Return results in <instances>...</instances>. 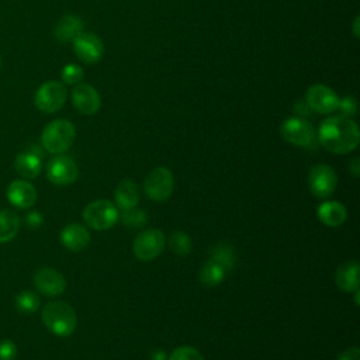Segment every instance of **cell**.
<instances>
[{
    "label": "cell",
    "instance_id": "6da1fadb",
    "mask_svg": "<svg viewBox=\"0 0 360 360\" xmlns=\"http://www.w3.org/2000/svg\"><path fill=\"white\" fill-rule=\"evenodd\" d=\"M318 141L326 150L332 153H349L359 145V127L350 117H329L319 125Z\"/></svg>",
    "mask_w": 360,
    "mask_h": 360
},
{
    "label": "cell",
    "instance_id": "7a4b0ae2",
    "mask_svg": "<svg viewBox=\"0 0 360 360\" xmlns=\"http://www.w3.org/2000/svg\"><path fill=\"white\" fill-rule=\"evenodd\" d=\"M42 322L46 329L60 338L70 336L77 326V315L73 307L65 301L48 302L42 312Z\"/></svg>",
    "mask_w": 360,
    "mask_h": 360
},
{
    "label": "cell",
    "instance_id": "3957f363",
    "mask_svg": "<svg viewBox=\"0 0 360 360\" xmlns=\"http://www.w3.org/2000/svg\"><path fill=\"white\" fill-rule=\"evenodd\" d=\"M75 136H76L75 125L69 120L58 118L51 121L44 128L41 135V143L46 152L52 155H60L72 146Z\"/></svg>",
    "mask_w": 360,
    "mask_h": 360
},
{
    "label": "cell",
    "instance_id": "277c9868",
    "mask_svg": "<svg viewBox=\"0 0 360 360\" xmlns=\"http://www.w3.org/2000/svg\"><path fill=\"white\" fill-rule=\"evenodd\" d=\"M118 210L110 200H94L83 210V219L87 226L96 231H105L118 221Z\"/></svg>",
    "mask_w": 360,
    "mask_h": 360
},
{
    "label": "cell",
    "instance_id": "5b68a950",
    "mask_svg": "<svg viewBox=\"0 0 360 360\" xmlns=\"http://www.w3.org/2000/svg\"><path fill=\"white\" fill-rule=\"evenodd\" d=\"M173 186H174L173 173L165 166H158L152 169L143 180L145 194L152 201H156V202H163L169 200L173 191Z\"/></svg>",
    "mask_w": 360,
    "mask_h": 360
},
{
    "label": "cell",
    "instance_id": "8992f818",
    "mask_svg": "<svg viewBox=\"0 0 360 360\" xmlns=\"http://www.w3.org/2000/svg\"><path fill=\"white\" fill-rule=\"evenodd\" d=\"M66 96V89L60 82L49 80L37 89L34 94V104L41 112L53 114L65 105Z\"/></svg>",
    "mask_w": 360,
    "mask_h": 360
},
{
    "label": "cell",
    "instance_id": "52a82bcc",
    "mask_svg": "<svg viewBox=\"0 0 360 360\" xmlns=\"http://www.w3.org/2000/svg\"><path fill=\"white\" fill-rule=\"evenodd\" d=\"M165 245L166 238L163 232L156 228H149L136 235L132 243V252L139 260L149 262L163 252Z\"/></svg>",
    "mask_w": 360,
    "mask_h": 360
},
{
    "label": "cell",
    "instance_id": "ba28073f",
    "mask_svg": "<svg viewBox=\"0 0 360 360\" xmlns=\"http://www.w3.org/2000/svg\"><path fill=\"white\" fill-rule=\"evenodd\" d=\"M280 134L288 143L295 146H311L315 142V129L302 117H290L280 125Z\"/></svg>",
    "mask_w": 360,
    "mask_h": 360
},
{
    "label": "cell",
    "instance_id": "9c48e42d",
    "mask_svg": "<svg viewBox=\"0 0 360 360\" xmlns=\"http://www.w3.org/2000/svg\"><path fill=\"white\" fill-rule=\"evenodd\" d=\"M338 186L336 172L329 165H316L311 167L308 174V187L311 193L318 198H326L332 195Z\"/></svg>",
    "mask_w": 360,
    "mask_h": 360
},
{
    "label": "cell",
    "instance_id": "30bf717a",
    "mask_svg": "<svg viewBox=\"0 0 360 360\" xmlns=\"http://www.w3.org/2000/svg\"><path fill=\"white\" fill-rule=\"evenodd\" d=\"M79 176L77 163L66 155H56L46 165V177L56 186H68L76 181Z\"/></svg>",
    "mask_w": 360,
    "mask_h": 360
},
{
    "label": "cell",
    "instance_id": "8fae6325",
    "mask_svg": "<svg viewBox=\"0 0 360 360\" xmlns=\"http://www.w3.org/2000/svg\"><path fill=\"white\" fill-rule=\"evenodd\" d=\"M305 103L312 111L319 114H330L338 110L339 97L330 87L316 83L308 87L305 93Z\"/></svg>",
    "mask_w": 360,
    "mask_h": 360
},
{
    "label": "cell",
    "instance_id": "7c38bea8",
    "mask_svg": "<svg viewBox=\"0 0 360 360\" xmlns=\"http://www.w3.org/2000/svg\"><path fill=\"white\" fill-rule=\"evenodd\" d=\"M73 51L76 56L87 65L97 63L104 53L103 41L93 32H80L73 41Z\"/></svg>",
    "mask_w": 360,
    "mask_h": 360
},
{
    "label": "cell",
    "instance_id": "4fadbf2b",
    "mask_svg": "<svg viewBox=\"0 0 360 360\" xmlns=\"http://www.w3.org/2000/svg\"><path fill=\"white\" fill-rule=\"evenodd\" d=\"M34 285L37 290L48 297H58L66 288V280L62 273L51 267H42L34 274Z\"/></svg>",
    "mask_w": 360,
    "mask_h": 360
},
{
    "label": "cell",
    "instance_id": "5bb4252c",
    "mask_svg": "<svg viewBox=\"0 0 360 360\" xmlns=\"http://www.w3.org/2000/svg\"><path fill=\"white\" fill-rule=\"evenodd\" d=\"M72 103L75 108L84 115H94L101 105L97 90L87 83H77L72 90Z\"/></svg>",
    "mask_w": 360,
    "mask_h": 360
},
{
    "label": "cell",
    "instance_id": "9a60e30c",
    "mask_svg": "<svg viewBox=\"0 0 360 360\" xmlns=\"http://www.w3.org/2000/svg\"><path fill=\"white\" fill-rule=\"evenodd\" d=\"M15 172L24 179H35L42 169V150L37 145L28 146L14 159Z\"/></svg>",
    "mask_w": 360,
    "mask_h": 360
},
{
    "label": "cell",
    "instance_id": "2e32d148",
    "mask_svg": "<svg viewBox=\"0 0 360 360\" xmlns=\"http://www.w3.org/2000/svg\"><path fill=\"white\" fill-rule=\"evenodd\" d=\"M7 198L17 208H31L37 201V190L27 180H13L7 187Z\"/></svg>",
    "mask_w": 360,
    "mask_h": 360
},
{
    "label": "cell",
    "instance_id": "e0dca14e",
    "mask_svg": "<svg viewBox=\"0 0 360 360\" xmlns=\"http://www.w3.org/2000/svg\"><path fill=\"white\" fill-rule=\"evenodd\" d=\"M91 240L90 232L80 224H69L60 232V242L72 252L83 250Z\"/></svg>",
    "mask_w": 360,
    "mask_h": 360
},
{
    "label": "cell",
    "instance_id": "ac0fdd59",
    "mask_svg": "<svg viewBox=\"0 0 360 360\" xmlns=\"http://www.w3.org/2000/svg\"><path fill=\"white\" fill-rule=\"evenodd\" d=\"M335 284L345 292H353L360 284V267L356 260L342 263L335 273Z\"/></svg>",
    "mask_w": 360,
    "mask_h": 360
},
{
    "label": "cell",
    "instance_id": "d6986e66",
    "mask_svg": "<svg viewBox=\"0 0 360 360\" xmlns=\"http://www.w3.org/2000/svg\"><path fill=\"white\" fill-rule=\"evenodd\" d=\"M84 24L83 20L79 15L75 14H66L63 15L55 25L53 28V37L65 44L73 41L80 32H83Z\"/></svg>",
    "mask_w": 360,
    "mask_h": 360
},
{
    "label": "cell",
    "instance_id": "ffe728a7",
    "mask_svg": "<svg viewBox=\"0 0 360 360\" xmlns=\"http://www.w3.org/2000/svg\"><path fill=\"white\" fill-rule=\"evenodd\" d=\"M141 198V193L139 188L136 186V183H134L132 180H121L114 191V200L115 204L121 208V210H131L135 208L139 202Z\"/></svg>",
    "mask_w": 360,
    "mask_h": 360
},
{
    "label": "cell",
    "instance_id": "44dd1931",
    "mask_svg": "<svg viewBox=\"0 0 360 360\" xmlns=\"http://www.w3.org/2000/svg\"><path fill=\"white\" fill-rule=\"evenodd\" d=\"M318 218L328 226H339L346 221L347 211L339 201H325L318 207Z\"/></svg>",
    "mask_w": 360,
    "mask_h": 360
},
{
    "label": "cell",
    "instance_id": "7402d4cb",
    "mask_svg": "<svg viewBox=\"0 0 360 360\" xmlns=\"http://www.w3.org/2000/svg\"><path fill=\"white\" fill-rule=\"evenodd\" d=\"M20 231V217L13 210L0 211V243H7L15 238Z\"/></svg>",
    "mask_w": 360,
    "mask_h": 360
},
{
    "label": "cell",
    "instance_id": "603a6c76",
    "mask_svg": "<svg viewBox=\"0 0 360 360\" xmlns=\"http://www.w3.org/2000/svg\"><path fill=\"white\" fill-rule=\"evenodd\" d=\"M225 278V270L217 264L212 260L205 262L198 271V280L207 285V287H214L222 283V280Z\"/></svg>",
    "mask_w": 360,
    "mask_h": 360
},
{
    "label": "cell",
    "instance_id": "cb8c5ba5",
    "mask_svg": "<svg viewBox=\"0 0 360 360\" xmlns=\"http://www.w3.org/2000/svg\"><path fill=\"white\" fill-rule=\"evenodd\" d=\"M210 260L215 262L217 264H219L225 271L229 270L233 266L235 262V252L231 246L228 245H218L214 248Z\"/></svg>",
    "mask_w": 360,
    "mask_h": 360
},
{
    "label": "cell",
    "instance_id": "d4e9b609",
    "mask_svg": "<svg viewBox=\"0 0 360 360\" xmlns=\"http://www.w3.org/2000/svg\"><path fill=\"white\" fill-rule=\"evenodd\" d=\"M39 297L32 291H22L15 297V308L22 314H32L39 308Z\"/></svg>",
    "mask_w": 360,
    "mask_h": 360
},
{
    "label": "cell",
    "instance_id": "484cf974",
    "mask_svg": "<svg viewBox=\"0 0 360 360\" xmlns=\"http://www.w3.org/2000/svg\"><path fill=\"white\" fill-rule=\"evenodd\" d=\"M169 245L176 255H183V256L187 255L191 249L190 238L184 232H180V231H176L170 235Z\"/></svg>",
    "mask_w": 360,
    "mask_h": 360
},
{
    "label": "cell",
    "instance_id": "4316f807",
    "mask_svg": "<svg viewBox=\"0 0 360 360\" xmlns=\"http://www.w3.org/2000/svg\"><path fill=\"white\" fill-rule=\"evenodd\" d=\"M83 75H84L83 69L79 65H76V63L65 65L62 72H60V77H62L63 83L72 84V86L80 83L82 79H83Z\"/></svg>",
    "mask_w": 360,
    "mask_h": 360
},
{
    "label": "cell",
    "instance_id": "83f0119b",
    "mask_svg": "<svg viewBox=\"0 0 360 360\" xmlns=\"http://www.w3.org/2000/svg\"><path fill=\"white\" fill-rule=\"evenodd\" d=\"M169 360H204V357L195 347L180 346L170 353Z\"/></svg>",
    "mask_w": 360,
    "mask_h": 360
},
{
    "label": "cell",
    "instance_id": "f1b7e54d",
    "mask_svg": "<svg viewBox=\"0 0 360 360\" xmlns=\"http://www.w3.org/2000/svg\"><path fill=\"white\" fill-rule=\"evenodd\" d=\"M146 217L141 210L136 208H131V210H125L122 214V221L129 225V226H139L145 222Z\"/></svg>",
    "mask_w": 360,
    "mask_h": 360
},
{
    "label": "cell",
    "instance_id": "f546056e",
    "mask_svg": "<svg viewBox=\"0 0 360 360\" xmlns=\"http://www.w3.org/2000/svg\"><path fill=\"white\" fill-rule=\"evenodd\" d=\"M17 356V346L10 339L0 340V360H14Z\"/></svg>",
    "mask_w": 360,
    "mask_h": 360
},
{
    "label": "cell",
    "instance_id": "4dcf8cb0",
    "mask_svg": "<svg viewBox=\"0 0 360 360\" xmlns=\"http://www.w3.org/2000/svg\"><path fill=\"white\" fill-rule=\"evenodd\" d=\"M338 108L342 111V115L352 117L356 114V100L352 96H346L343 98H339Z\"/></svg>",
    "mask_w": 360,
    "mask_h": 360
},
{
    "label": "cell",
    "instance_id": "1f68e13d",
    "mask_svg": "<svg viewBox=\"0 0 360 360\" xmlns=\"http://www.w3.org/2000/svg\"><path fill=\"white\" fill-rule=\"evenodd\" d=\"M338 360H360V349L359 347H350L340 353Z\"/></svg>",
    "mask_w": 360,
    "mask_h": 360
},
{
    "label": "cell",
    "instance_id": "d6a6232c",
    "mask_svg": "<svg viewBox=\"0 0 360 360\" xmlns=\"http://www.w3.org/2000/svg\"><path fill=\"white\" fill-rule=\"evenodd\" d=\"M25 219H27V221H25L27 225H30V226H38V225L42 222V217H41L38 212H31V214H28Z\"/></svg>",
    "mask_w": 360,
    "mask_h": 360
},
{
    "label": "cell",
    "instance_id": "836d02e7",
    "mask_svg": "<svg viewBox=\"0 0 360 360\" xmlns=\"http://www.w3.org/2000/svg\"><path fill=\"white\" fill-rule=\"evenodd\" d=\"M349 170L352 172V174L354 177H359L360 176V159L359 158H354L349 166Z\"/></svg>",
    "mask_w": 360,
    "mask_h": 360
},
{
    "label": "cell",
    "instance_id": "e575fe53",
    "mask_svg": "<svg viewBox=\"0 0 360 360\" xmlns=\"http://www.w3.org/2000/svg\"><path fill=\"white\" fill-rule=\"evenodd\" d=\"M353 34L354 37H359V15L353 21Z\"/></svg>",
    "mask_w": 360,
    "mask_h": 360
},
{
    "label": "cell",
    "instance_id": "d590c367",
    "mask_svg": "<svg viewBox=\"0 0 360 360\" xmlns=\"http://www.w3.org/2000/svg\"><path fill=\"white\" fill-rule=\"evenodd\" d=\"M165 359H166V356H165L163 352H156L152 356V360H165Z\"/></svg>",
    "mask_w": 360,
    "mask_h": 360
},
{
    "label": "cell",
    "instance_id": "8d00e7d4",
    "mask_svg": "<svg viewBox=\"0 0 360 360\" xmlns=\"http://www.w3.org/2000/svg\"><path fill=\"white\" fill-rule=\"evenodd\" d=\"M0 68H1V58H0Z\"/></svg>",
    "mask_w": 360,
    "mask_h": 360
}]
</instances>
